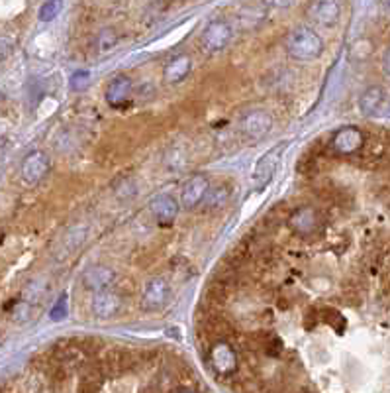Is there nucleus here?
Here are the masks:
<instances>
[{"label": "nucleus", "instance_id": "1a4fd4ad", "mask_svg": "<svg viewBox=\"0 0 390 393\" xmlns=\"http://www.w3.org/2000/svg\"><path fill=\"white\" fill-rule=\"evenodd\" d=\"M208 189H210L208 177L202 176V173H194V176L187 179V183L183 185V189H181V201H179V203H181L183 209L192 211V209H196V206L204 201Z\"/></svg>", "mask_w": 390, "mask_h": 393}, {"label": "nucleus", "instance_id": "2eb2a0df", "mask_svg": "<svg viewBox=\"0 0 390 393\" xmlns=\"http://www.w3.org/2000/svg\"><path fill=\"white\" fill-rule=\"evenodd\" d=\"M93 315L96 319H112L116 317L122 309V297L114 291H102L95 293L93 297Z\"/></svg>", "mask_w": 390, "mask_h": 393}, {"label": "nucleus", "instance_id": "a211bd4d", "mask_svg": "<svg viewBox=\"0 0 390 393\" xmlns=\"http://www.w3.org/2000/svg\"><path fill=\"white\" fill-rule=\"evenodd\" d=\"M229 197H231V187L228 183H216V185H210V189L206 193L202 204L208 209V211H214V209H220L224 204L228 203Z\"/></svg>", "mask_w": 390, "mask_h": 393}, {"label": "nucleus", "instance_id": "ddd939ff", "mask_svg": "<svg viewBox=\"0 0 390 393\" xmlns=\"http://www.w3.org/2000/svg\"><path fill=\"white\" fill-rule=\"evenodd\" d=\"M134 91V83L128 75H116L112 81H108L104 98L112 109H120L128 103V98Z\"/></svg>", "mask_w": 390, "mask_h": 393}, {"label": "nucleus", "instance_id": "4be33fe9", "mask_svg": "<svg viewBox=\"0 0 390 393\" xmlns=\"http://www.w3.org/2000/svg\"><path fill=\"white\" fill-rule=\"evenodd\" d=\"M114 193H116V197L120 199V201H126L128 199V195H130V199L135 197V193H137V187H135L134 179H122L120 183L114 187Z\"/></svg>", "mask_w": 390, "mask_h": 393}, {"label": "nucleus", "instance_id": "c756f323", "mask_svg": "<svg viewBox=\"0 0 390 393\" xmlns=\"http://www.w3.org/2000/svg\"><path fill=\"white\" fill-rule=\"evenodd\" d=\"M385 116H387V118H390V107L387 110H385Z\"/></svg>", "mask_w": 390, "mask_h": 393}, {"label": "nucleus", "instance_id": "6ab92c4d", "mask_svg": "<svg viewBox=\"0 0 390 393\" xmlns=\"http://www.w3.org/2000/svg\"><path fill=\"white\" fill-rule=\"evenodd\" d=\"M84 238H87V229H84V226H82V229L81 226H77V229L67 232V234H65V250H63L65 256L71 254V252H75V250L82 244Z\"/></svg>", "mask_w": 390, "mask_h": 393}, {"label": "nucleus", "instance_id": "5701e85b", "mask_svg": "<svg viewBox=\"0 0 390 393\" xmlns=\"http://www.w3.org/2000/svg\"><path fill=\"white\" fill-rule=\"evenodd\" d=\"M71 89L73 91H84L89 85H91V73L89 71H77V73H73V77H71Z\"/></svg>", "mask_w": 390, "mask_h": 393}, {"label": "nucleus", "instance_id": "9d476101", "mask_svg": "<svg viewBox=\"0 0 390 393\" xmlns=\"http://www.w3.org/2000/svg\"><path fill=\"white\" fill-rule=\"evenodd\" d=\"M49 173V158L43 151L27 153L20 167V176L26 185H38L43 177Z\"/></svg>", "mask_w": 390, "mask_h": 393}, {"label": "nucleus", "instance_id": "b1692460", "mask_svg": "<svg viewBox=\"0 0 390 393\" xmlns=\"http://www.w3.org/2000/svg\"><path fill=\"white\" fill-rule=\"evenodd\" d=\"M32 317V305L27 301H18L16 309L12 311V319L18 323H26L27 319Z\"/></svg>", "mask_w": 390, "mask_h": 393}, {"label": "nucleus", "instance_id": "bb28decb", "mask_svg": "<svg viewBox=\"0 0 390 393\" xmlns=\"http://www.w3.org/2000/svg\"><path fill=\"white\" fill-rule=\"evenodd\" d=\"M385 69H387V73H389L390 77V50L387 52V55H385Z\"/></svg>", "mask_w": 390, "mask_h": 393}, {"label": "nucleus", "instance_id": "dca6fc26", "mask_svg": "<svg viewBox=\"0 0 390 393\" xmlns=\"http://www.w3.org/2000/svg\"><path fill=\"white\" fill-rule=\"evenodd\" d=\"M192 71V59L190 55L187 54H179L175 57H171L165 67H163V79L171 85H176V83H183Z\"/></svg>", "mask_w": 390, "mask_h": 393}, {"label": "nucleus", "instance_id": "f3484780", "mask_svg": "<svg viewBox=\"0 0 390 393\" xmlns=\"http://www.w3.org/2000/svg\"><path fill=\"white\" fill-rule=\"evenodd\" d=\"M382 105H385V91H382V87H377V85L369 87L359 98V109L367 116L377 114L378 110L382 109Z\"/></svg>", "mask_w": 390, "mask_h": 393}, {"label": "nucleus", "instance_id": "423d86ee", "mask_svg": "<svg viewBox=\"0 0 390 393\" xmlns=\"http://www.w3.org/2000/svg\"><path fill=\"white\" fill-rule=\"evenodd\" d=\"M365 142H367V138L359 128L345 126V128H339L332 138V149L339 156H353V153L363 151Z\"/></svg>", "mask_w": 390, "mask_h": 393}, {"label": "nucleus", "instance_id": "0eeeda50", "mask_svg": "<svg viewBox=\"0 0 390 393\" xmlns=\"http://www.w3.org/2000/svg\"><path fill=\"white\" fill-rule=\"evenodd\" d=\"M288 226L298 236H312L322 229V217L314 206H300L288 217Z\"/></svg>", "mask_w": 390, "mask_h": 393}, {"label": "nucleus", "instance_id": "9b49d317", "mask_svg": "<svg viewBox=\"0 0 390 393\" xmlns=\"http://www.w3.org/2000/svg\"><path fill=\"white\" fill-rule=\"evenodd\" d=\"M114 279H116V271L108 266H89L87 270L82 271L81 282L84 285V289L89 291H95V293H102V291H108L110 285H114Z\"/></svg>", "mask_w": 390, "mask_h": 393}, {"label": "nucleus", "instance_id": "20e7f679", "mask_svg": "<svg viewBox=\"0 0 390 393\" xmlns=\"http://www.w3.org/2000/svg\"><path fill=\"white\" fill-rule=\"evenodd\" d=\"M271 128H273V116L267 110H249V112L243 114L242 120H240V132L247 140H253V142L263 140L271 132Z\"/></svg>", "mask_w": 390, "mask_h": 393}, {"label": "nucleus", "instance_id": "a878e982", "mask_svg": "<svg viewBox=\"0 0 390 393\" xmlns=\"http://www.w3.org/2000/svg\"><path fill=\"white\" fill-rule=\"evenodd\" d=\"M14 47H16V41L10 36H0V61L8 59L14 54Z\"/></svg>", "mask_w": 390, "mask_h": 393}, {"label": "nucleus", "instance_id": "c85d7f7f", "mask_svg": "<svg viewBox=\"0 0 390 393\" xmlns=\"http://www.w3.org/2000/svg\"><path fill=\"white\" fill-rule=\"evenodd\" d=\"M4 100H6V96H4V93H2V91H0V107H2V105H4Z\"/></svg>", "mask_w": 390, "mask_h": 393}, {"label": "nucleus", "instance_id": "cd10ccee", "mask_svg": "<svg viewBox=\"0 0 390 393\" xmlns=\"http://www.w3.org/2000/svg\"><path fill=\"white\" fill-rule=\"evenodd\" d=\"M176 393H196L194 390H190V387H181Z\"/></svg>", "mask_w": 390, "mask_h": 393}, {"label": "nucleus", "instance_id": "7ed1b4c3", "mask_svg": "<svg viewBox=\"0 0 390 393\" xmlns=\"http://www.w3.org/2000/svg\"><path fill=\"white\" fill-rule=\"evenodd\" d=\"M231 36H233V28H231L229 22H226V20H212L204 28L200 43L208 54H216V52H222V50L228 47Z\"/></svg>", "mask_w": 390, "mask_h": 393}, {"label": "nucleus", "instance_id": "393cba45", "mask_svg": "<svg viewBox=\"0 0 390 393\" xmlns=\"http://www.w3.org/2000/svg\"><path fill=\"white\" fill-rule=\"evenodd\" d=\"M51 321H63L67 317V295H61V299L55 303V307L49 312Z\"/></svg>", "mask_w": 390, "mask_h": 393}, {"label": "nucleus", "instance_id": "f257e3e1", "mask_svg": "<svg viewBox=\"0 0 390 393\" xmlns=\"http://www.w3.org/2000/svg\"><path fill=\"white\" fill-rule=\"evenodd\" d=\"M284 50L296 61H312L322 55L323 40L312 28H295L284 40Z\"/></svg>", "mask_w": 390, "mask_h": 393}, {"label": "nucleus", "instance_id": "39448f33", "mask_svg": "<svg viewBox=\"0 0 390 393\" xmlns=\"http://www.w3.org/2000/svg\"><path fill=\"white\" fill-rule=\"evenodd\" d=\"M169 301H171V285L163 277L149 279L141 293V309L148 312L161 311Z\"/></svg>", "mask_w": 390, "mask_h": 393}, {"label": "nucleus", "instance_id": "7c9ffc66", "mask_svg": "<svg viewBox=\"0 0 390 393\" xmlns=\"http://www.w3.org/2000/svg\"><path fill=\"white\" fill-rule=\"evenodd\" d=\"M387 6H389V8H390V2H387Z\"/></svg>", "mask_w": 390, "mask_h": 393}, {"label": "nucleus", "instance_id": "6e6552de", "mask_svg": "<svg viewBox=\"0 0 390 393\" xmlns=\"http://www.w3.org/2000/svg\"><path fill=\"white\" fill-rule=\"evenodd\" d=\"M281 149L283 146H277V148L269 149L267 153L261 156V160L255 163V169L251 173V183L257 191H263L271 183V179L275 177V171H277V165H279V160H281Z\"/></svg>", "mask_w": 390, "mask_h": 393}, {"label": "nucleus", "instance_id": "f03ea898", "mask_svg": "<svg viewBox=\"0 0 390 393\" xmlns=\"http://www.w3.org/2000/svg\"><path fill=\"white\" fill-rule=\"evenodd\" d=\"M208 360H210L212 370L220 378H229L238 372V352L229 346L226 340L210 344Z\"/></svg>", "mask_w": 390, "mask_h": 393}, {"label": "nucleus", "instance_id": "aec40b11", "mask_svg": "<svg viewBox=\"0 0 390 393\" xmlns=\"http://www.w3.org/2000/svg\"><path fill=\"white\" fill-rule=\"evenodd\" d=\"M118 43V36H116V32L114 30H102L100 34H98V38H96V47H98V52L100 54H108L110 50H114V45Z\"/></svg>", "mask_w": 390, "mask_h": 393}, {"label": "nucleus", "instance_id": "4468645a", "mask_svg": "<svg viewBox=\"0 0 390 393\" xmlns=\"http://www.w3.org/2000/svg\"><path fill=\"white\" fill-rule=\"evenodd\" d=\"M339 16H341L339 2L325 0V2H314L310 6V20L320 28H334L339 22Z\"/></svg>", "mask_w": 390, "mask_h": 393}, {"label": "nucleus", "instance_id": "412c9836", "mask_svg": "<svg viewBox=\"0 0 390 393\" xmlns=\"http://www.w3.org/2000/svg\"><path fill=\"white\" fill-rule=\"evenodd\" d=\"M63 4L57 2V0H49V2H43L40 6V12H38V18L41 22H51L57 18V14L61 12Z\"/></svg>", "mask_w": 390, "mask_h": 393}, {"label": "nucleus", "instance_id": "f8f14e48", "mask_svg": "<svg viewBox=\"0 0 390 393\" xmlns=\"http://www.w3.org/2000/svg\"><path fill=\"white\" fill-rule=\"evenodd\" d=\"M179 209H181V203L176 201L173 195H169V193H161V195L153 197L151 203H149V211H151V215H153V218L159 224L175 222Z\"/></svg>", "mask_w": 390, "mask_h": 393}]
</instances>
